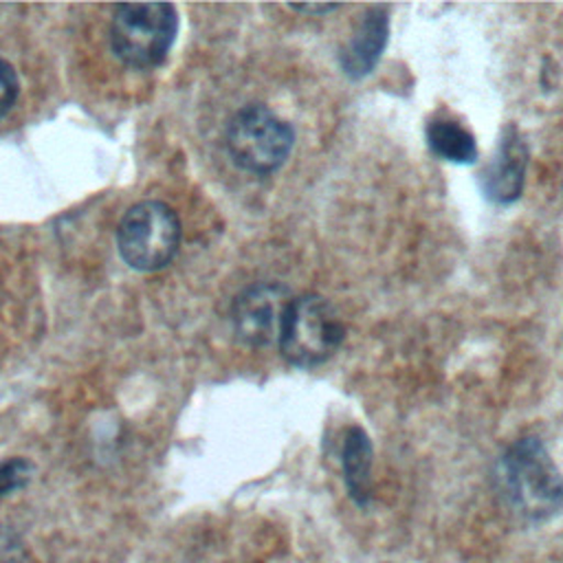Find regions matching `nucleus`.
<instances>
[{"mask_svg":"<svg viewBox=\"0 0 563 563\" xmlns=\"http://www.w3.org/2000/svg\"><path fill=\"white\" fill-rule=\"evenodd\" d=\"M224 141L238 167L266 176L277 172L290 156L295 130L266 106L249 103L231 117Z\"/></svg>","mask_w":563,"mask_h":563,"instance_id":"nucleus-4","label":"nucleus"},{"mask_svg":"<svg viewBox=\"0 0 563 563\" xmlns=\"http://www.w3.org/2000/svg\"><path fill=\"white\" fill-rule=\"evenodd\" d=\"M528 167V147L521 134L508 125L499 139L497 152L482 172V191L495 205H510L521 196Z\"/></svg>","mask_w":563,"mask_h":563,"instance_id":"nucleus-7","label":"nucleus"},{"mask_svg":"<svg viewBox=\"0 0 563 563\" xmlns=\"http://www.w3.org/2000/svg\"><path fill=\"white\" fill-rule=\"evenodd\" d=\"M427 145L438 158L455 165H471L477 161L475 136L453 119L429 121Z\"/></svg>","mask_w":563,"mask_h":563,"instance_id":"nucleus-10","label":"nucleus"},{"mask_svg":"<svg viewBox=\"0 0 563 563\" xmlns=\"http://www.w3.org/2000/svg\"><path fill=\"white\" fill-rule=\"evenodd\" d=\"M387 37H389L387 7H372L369 11H365L350 42L341 51L339 64L343 73L352 79H361L369 75L383 55Z\"/></svg>","mask_w":563,"mask_h":563,"instance_id":"nucleus-8","label":"nucleus"},{"mask_svg":"<svg viewBox=\"0 0 563 563\" xmlns=\"http://www.w3.org/2000/svg\"><path fill=\"white\" fill-rule=\"evenodd\" d=\"M290 292L282 284L262 282L242 290L231 308L235 336L251 347H266L279 339Z\"/></svg>","mask_w":563,"mask_h":563,"instance_id":"nucleus-6","label":"nucleus"},{"mask_svg":"<svg viewBox=\"0 0 563 563\" xmlns=\"http://www.w3.org/2000/svg\"><path fill=\"white\" fill-rule=\"evenodd\" d=\"M372 457L374 449L365 429L356 424L347 427L343 435L341 466L347 495L358 508H365L372 499Z\"/></svg>","mask_w":563,"mask_h":563,"instance_id":"nucleus-9","label":"nucleus"},{"mask_svg":"<svg viewBox=\"0 0 563 563\" xmlns=\"http://www.w3.org/2000/svg\"><path fill=\"white\" fill-rule=\"evenodd\" d=\"M18 75L13 70V66L4 59H0V119L7 117L18 99Z\"/></svg>","mask_w":563,"mask_h":563,"instance_id":"nucleus-12","label":"nucleus"},{"mask_svg":"<svg viewBox=\"0 0 563 563\" xmlns=\"http://www.w3.org/2000/svg\"><path fill=\"white\" fill-rule=\"evenodd\" d=\"M292 11H301V13H330L334 9H339L341 4H288Z\"/></svg>","mask_w":563,"mask_h":563,"instance_id":"nucleus-14","label":"nucleus"},{"mask_svg":"<svg viewBox=\"0 0 563 563\" xmlns=\"http://www.w3.org/2000/svg\"><path fill=\"white\" fill-rule=\"evenodd\" d=\"M178 31V13L169 2L119 4L110 22L112 53L132 68L158 66Z\"/></svg>","mask_w":563,"mask_h":563,"instance_id":"nucleus-3","label":"nucleus"},{"mask_svg":"<svg viewBox=\"0 0 563 563\" xmlns=\"http://www.w3.org/2000/svg\"><path fill=\"white\" fill-rule=\"evenodd\" d=\"M0 563H26L24 541L15 530L0 523Z\"/></svg>","mask_w":563,"mask_h":563,"instance_id":"nucleus-13","label":"nucleus"},{"mask_svg":"<svg viewBox=\"0 0 563 563\" xmlns=\"http://www.w3.org/2000/svg\"><path fill=\"white\" fill-rule=\"evenodd\" d=\"M345 325L334 306L321 295H301L290 299L282 328L279 352L297 367H317L325 363L341 347Z\"/></svg>","mask_w":563,"mask_h":563,"instance_id":"nucleus-2","label":"nucleus"},{"mask_svg":"<svg viewBox=\"0 0 563 563\" xmlns=\"http://www.w3.org/2000/svg\"><path fill=\"white\" fill-rule=\"evenodd\" d=\"M33 464L24 457H13L0 464V495H9L29 484L33 475Z\"/></svg>","mask_w":563,"mask_h":563,"instance_id":"nucleus-11","label":"nucleus"},{"mask_svg":"<svg viewBox=\"0 0 563 563\" xmlns=\"http://www.w3.org/2000/svg\"><path fill=\"white\" fill-rule=\"evenodd\" d=\"M501 504L526 523H543L563 510V475L539 438L515 440L495 462Z\"/></svg>","mask_w":563,"mask_h":563,"instance_id":"nucleus-1","label":"nucleus"},{"mask_svg":"<svg viewBox=\"0 0 563 563\" xmlns=\"http://www.w3.org/2000/svg\"><path fill=\"white\" fill-rule=\"evenodd\" d=\"M117 244L123 262L152 273L167 266L180 244V220L161 200H143L125 211L119 222Z\"/></svg>","mask_w":563,"mask_h":563,"instance_id":"nucleus-5","label":"nucleus"}]
</instances>
